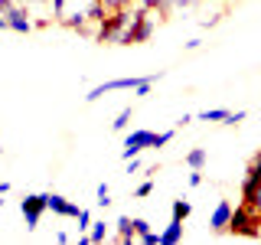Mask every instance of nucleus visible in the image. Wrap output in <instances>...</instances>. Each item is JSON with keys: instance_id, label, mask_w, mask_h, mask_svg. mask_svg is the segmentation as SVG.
<instances>
[{"instance_id": "9b49d317", "label": "nucleus", "mask_w": 261, "mask_h": 245, "mask_svg": "<svg viewBox=\"0 0 261 245\" xmlns=\"http://www.w3.org/2000/svg\"><path fill=\"white\" fill-rule=\"evenodd\" d=\"M114 232H118V242L130 245V242H134V219H130V216H118V223H114Z\"/></svg>"}, {"instance_id": "7c9ffc66", "label": "nucleus", "mask_w": 261, "mask_h": 245, "mask_svg": "<svg viewBox=\"0 0 261 245\" xmlns=\"http://www.w3.org/2000/svg\"><path fill=\"white\" fill-rule=\"evenodd\" d=\"M4 206H7V200H0V212H4Z\"/></svg>"}, {"instance_id": "2f4dec72", "label": "nucleus", "mask_w": 261, "mask_h": 245, "mask_svg": "<svg viewBox=\"0 0 261 245\" xmlns=\"http://www.w3.org/2000/svg\"><path fill=\"white\" fill-rule=\"evenodd\" d=\"M0 154H4V147H0Z\"/></svg>"}, {"instance_id": "1a4fd4ad", "label": "nucleus", "mask_w": 261, "mask_h": 245, "mask_svg": "<svg viewBox=\"0 0 261 245\" xmlns=\"http://www.w3.org/2000/svg\"><path fill=\"white\" fill-rule=\"evenodd\" d=\"M232 203L228 200H219L216 203V209H212V216H209V229L212 232H228V223H232Z\"/></svg>"}, {"instance_id": "f03ea898", "label": "nucleus", "mask_w": 261, "mask_h": 245, "mask_svg": "<svg viewBox=\"0 0 261 245\" xmlns=\"http://www.w3.org/2000/svg\"><path fill=\"white\" fill-rule=\"evenodd\" d=\"M141 13H144L141 0H134V4H127V7H118V10H108V16H105L101 27H98L95 43L134 46V33H137V23H141Z\"/></svg>"}, {"instance_id": "f3484780", "label": "nucleus", "mask_w": 261, "mask_h": 245, "mask_svg": "<svg viewBox=\"0 0 261 245\" xmlns=\"http://www.w3.org/2000/svg\"><path fill=\"white\" fill-rule=\"evenodd\" d=\"M242 203H245V206H251V209H255L258 216H261V183H258L251 193H245V196H242Z\"/></svg>"}, {"instance_id": "c756f323", "label": "nucleus", "mask_w": 261, "mask_h": 245, "mask_svg": "<svg viewBox=\"0 0 261 245\" xmlns=\"http://www.w3.org/2000/svg\"><path fill=\"white\" fill-rule=\"evenodd\" d=\"M4 30H7V16L0 13V33H4Z\"/></svg>"}, {"instance_id": "f257e3e1", "label": "nucleus", "mask_w": 261, "mask_h": 245, "mask_svg": "<svg viewBox=\"0 0 261 245\" xmlns=\"http://www.w3.org/2000/svg\"><path fill=\"white\" fill-rule=\"evenodd\" d=\"M49 13H53V20L59 27L95 39L101 20L108 16V7L101 0H49Z\"/></svg>"}, {"instance_id": "7ed1b4c3", "label": "nucleus", "mask_w": 261, "mask_h": 245, "mask_svg": "<svg viewBox=\"0 0 261 245\" xmlns=\"http://www.w3.org/2000/svg\"><path fill=\"white\" fill-rule=\"evenodd\" d=\"M228 232L235 235H245V239H258L261 235V216L251 206H235L232 209V223H228Z\"/></svg>"}, {"instance_id": "9d476101", "label": "nucleus", "mask_w": 261, "mask_h": 245, "mask_svg": "<svg viewBox=\"0 0 261 245\" xmlns=\"http://www.w3.org/2000/svg\"><path fill=\"white\" fill-rule=\"evenodd\" d=\"M179 242H183V219L170 216V223L163 226V232H160V245H179Z\"/></svg>"}, {"instance_id": "4468645a", "label": "nucleus", "mask_w": 261, "mask_h": 245, "mask_svg": "<svg viewBox=\"0 0 261 245\" xmlns=\"http://www.w3.org/2000/svg\"><path fill=\"white\" fill-rule=\"evenodd\" d=\"M190 212H193L190 200H173V206H170V216L173 219H190Z\"/></svg>"}, {"instance_id": "a211bd4d", "label": "nucleus", "mask_w": 261, "mask_h": 245, "mask_svg": "<svg viewBox=\"0 0 261 245\" xmlns=\"http://www.w3.org/2000/svg\"><path fill=\"white\" fill-rule=\"evenodd\" d=\"M127 125H130V108H121L118 118L111 121V128H114V131H127Z\"/></svg>"}, {"instance_id": "6ab92c4d", "label": "nucleus", "mask_w": 261, "mask_h": 245, "mask_svg": "<svg viewBox=\"0 0 261 245\" xmlns=\"http://www.w3.org/2000/svg\"><path fill=\"white\" fill-rule=\"evenodd\" d=\"M75 223H79V232H88V229H92V212H88V209H79Z\"/></svg>"}, {"instance_id": "6e6552de", "label": "nucleus", "mask_w": 261, "mask_h": 245, "mask_svg": "<svg viewBox=\"0 0 261 245\" xmlns=\"http://www.w3.org/2000/svg\"><path fill=\"white\" fill-rule=\"evenodd\" d=\"M46 206L49 212H56V216H62V219H75L79 216V203H72V200H65L62 193H46Z\"/></svg>"}, {"instance_id": "ddd939ff", "label": "nucleus", "mask_w": 261, "mask_h": 245, "mask_svg": "<svg viewBox=\"0 0 261 245\" xmlns=\"http://www.w3.org/2000/svg\"><path fill=\"white\" fill-rule=\"evenodd\" d=\"M206 160H209V154L202 151V147H193V151L186 154V167H190V170H202V167H206Z\"/></svg>"}, {"instance_id": "412c9836", "label": "nucleus", "mask_w": 261, "mask_h": 245, "mask_svg": "<svg viewBox=\"0 0 261 245\" xmlns=\"http://www.w3.org/2000/svg\"><path fill=\"white\" fill-rule=\"evenodd\" d=\"M173 134H176L173 128H170V131H160V134H153V144H150V147H163V144H170V141H173Z\"/></svg>"}, {"instance_id": "a878e982", "label": "nucleus", "mask_w": 261, "mask_h": 245, "mask_svg": "<svg viewBox=\"0 0 261 245\" xmlns=\"http://www.w3.org/2000/svg\"><path fill=\"white\" fill-rule=\"evenodd\" d=\"M202 183V170H193L190 174V186H199Z\"/></svg>"}, {"instance_id": "423d86ee", "label": "nucleus", "mask_w": 261, "mask_h": 245, "mask_svg": "<svg viewBox=\"0 0 261 245\" xmlns=\"http://www.w3.org/2000/svg\"><path fill=\"white\" fill-rule=\"evenodd\" d=\"M150 144H153V131H130V134L124 137V151H121V157H124V160L141 157Z\"/></svg>"}, {"instance_id": "f8f14e48", "label": "nucleus", "mask_w": 261, "mask_h": 245, "mask_svg": "<svg viewBox=\"0 0 261 245\" xmlns=\"http://www.w3.org/2000/svg\"><path fill=\"white\" fill-rule=\"evenodd\" d=\"M108 235H111L108 223H92V229H88V242H92V245H101V242H108Z\"/></svg>"}, {"instance_id": "39448f33", "label": "nucleus", "mask_w": 261, "mask_h": 245, "mask_svg": "<svg viewBox=\"0 0 261 245\" xmlns=\"http://www.w3.org/2000/svg\"><path fill=\"white\" fill-rule=\"evenodd\" d=\"M137 82H141V79H134V76H130V79H111V82H101V85H95L92 92L85 95V102H98V98H105L108 92H134Z\"/></svg>"}, {"instance_id": "aec40b11", "label": "nucleus", "mask_w": 261, "mask_h": 245, "mask_svg": "<svg viewBox=\"0 0 261 245\" xmlns=\"http://www.w3.org/2000/svg\"><path fill=\"white\" fill-rule=\"evenodd\" d=\"M245 118H248V111H228V118L222 121V125H225V128H235V125H242Z\"/></svg>"}, {"instance_id": "dca6fc26", "label": "nucleus", "mask_w": 261, "mask_h": 245, "mask_svg": "<svg viewBox=\"0 0 261 245\" xmlns=\"http://www.w3.org/2000/svg\"><path fill=\"white\" fill-rule=\"evenodd\" d=\"M196 118H199V121H219V125H222V121L228 118V111L225 108H206V111L196 114Z\"/></svg>"}, {"instance_id": "393cba45", "label": "nucleus", "mask_w": 261, "mask_h": 245, "mask_svg": "<svg viewBox=\"0 0 261 245\" xmlns=\"http://www.w3.org/2000/svg\"><path fill=\"white\" fill-rule=\"evenodd\" d=\"M193 114H179V118H176V128H186V125H193Z\"/></svg>"}, {"instance_id": "2eb2a0df", "label": "nucleus", "mask_w": 261, "mask_h": 245, "mask_svg": "<svg viewBox=\"0 0 261 245\" xmlns=\"http://www.w3.org/2000/svg\"><path fill=\"white\" fill-rule=\"evenodd\" d=\"M111 190H108V183H98V190H95V206H101V209H108L111 206Z\"/></svg>"}, {"instance_id": "20e7f679", "label": "nucleus", "mask_w": 261, "mask_h": 245, "mask_svg": "<svg viewBox=\"0 0 261 245\" xmlns=\"http://www.w3.org/2000/svg\"><path fill=\"white\" fill-rule=\"evenodd\" d=\"M20 212H23V219H27V229L33 232V229L39 226V219H43V212H49L46 193H30V196H23V200H20Z\"/></svg>"}, {"instance_id": "4be33fe9", "label": "nucleus", "mask_w": 261, "mask_h": 245, "mask_svg": "<svg viewBox=\"0 0 261 245\" xmlns=\"http://www.w3.org/2000/svg\"><path fill=\"white\" fill-rule=\"evenodd\" d=\"M150 193H153V180H144V183L134 190V196H137V200H144V196H150Z\"/></svg>"}, {"instance_id": "5701e85b", "label": "nucleus", "mask_w": 261, "mask_h": 245, "mask_svg": "<svg viewBox=\"0 0 261 245\" xmlns=\"http://www.w3.org/2000/svg\"><path fill=\"white\" fill-rule=\"evenodd\" d=\"M20 7H27V10L33 13L36 7H49V0H20Z\"/></svg>"}, {"instance_id": "cd10ccee", "label": "nucleus", "mask_w": 261, "mask_h": 245, "mask_svg": "<svg viewBox=\"0 0 261 245\" xmlns=\"http://www.w3.org/2000/svg\"><path fill=\"white\" fill-rule=\"evenodd\" d=\"M141 4H144V7H157V10H160V7H163V0H141Z\"/></svg>"}, {"instance_id": "0eeeda50", "label": "nucleus", "mask_w": 261, "mask_h": 245, "mask_svg": "<svg viewBox=\"0 0 261 245\" xmlns=\"http://www.w3.org/2000/svg\"><path fill=\"white\" fill-rule=\"evenodd\" d=\"M4 16H7V30H13V33H33L36 30V20H33V13L27 7H10V10H4Z\"/></svg>"}, {"instance_id": "b1692460", "label": "nucleus", "mask_w": 261, "mask_h": 245, "mask_svg": "<svg viewBox=\"0 0 261 245\" xmlns=\"http://www.w3.org/2000/svg\"><path fill=\"white\" fill-rule=\"evenodd\" d=\"M108 10H118V7H127V4H134V0H101Z\"/></svg>"}, {"instance_id": "bb28decb", "label": "nucleus", "mask_w": 261, "mask_h": 245, "mask_svg": "<svg viewBox=\"0 0 261 245\" xmlns=\"http://www.w3.org/2000/svg\"><path fill=\"white\" fill-rule=\"evenodd\" d=\"M183 46H186V53H196V49L202 46V39H190V43H183Z\"/></svg>"}, {"instance_id": "c85d7f7f", "label": "nucleus", "mask_w": 261, "mask_h": 245, "mask_svg": "<svg viewBox=\"0 0 261 245\" xmlns=\"http://www.w3.org/2000/svg\"><path fill=\"white\" fill-rule=\"evenodd\" d=\"M10 193V183H0V196H7Z\"/></svg>"}]
</instances>
